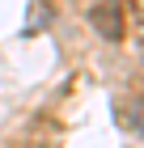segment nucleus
<instances>
[{"label":"nucleus","instance_id":"nucleus-1","mask_svg":"<svg viewBox=\"0 0 144 148\" xmlns=\"http://www.w3.org/2000/svg\"><path fill=\"white\" fill-rule=\"evenodd\" d=\"M89 21L98 30L106 42H123L127 38V13H123L119 0H98L93 9H89Z\"/></svg>","mask_w":144,"mask_h":148},{"label":"nucleus","instance_id":"nucleus-2","mask_svg":"<svg viewBox=\"0 0 144 148\" xmlns=\"http://www.w3.org/2000/svg\"><path fill=\"white\" fill-rule=\"evenodd\" d=\"M123 123L132 127L136 136H144V97H132V102L123 106Z\"/></svg>","mask_w":144,"mask_h":148},{"label":"nucleus","instance_id":"nucleus-3","mask_svg":"<svg viewBox=\"0 0 144 148\" xmlns=\"http://www.w3.org/2000/svg\"><path fill=\"white\" fill-rule=\"evenodd\" d=\"M136 34H140V47H144V17L136 21Z\"/></svg>","mask_w":144,"mask_h":148}]
</instances>
